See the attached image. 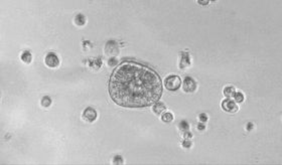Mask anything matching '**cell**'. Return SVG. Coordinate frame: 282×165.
<instances>
[{
	"mask_svg": "<svg viewBox=\"0 0 282 165\" xmlns=\"http://www.w3.org/2000/svg\"><path fill=\"white\" fill-rule=\"evenodd\" d=\"M109 93L115 104L125 108H144L155 104L162 85L155 71L135 62H125L114 70Z\"/></svg>",
	"mask_w": 282,
	"mask_h": 165,
	"instance_id": "cell-1",
	"label": "cell"
},
{
	"mask_svg": "<svg viewBox=\"0 0 282 165\" xmlns=\"http://www.w3.org/2000/svg\"><path fill=\"white\" fill-rule=\"evenodd\" d=\"M164 85L168 91H177L181 86V80L178 76L171 74L165 79Z\"/></svg>",
	"mask_w": 282,
	"mask_h": 165,
	"instance_id": "cell-2",
	"label": "cell"
},
{
	"mask_svg": "<svg viewBox=\"0 0 282 165\" xmlns=\"http://www.w3.org/2000/svg\"><path fill=\"white\" fill-rule=\"evenodd\" d=\"M183 89L185 93H194L197 90V82L192 77H185L183 83Z\"/></svg>",
	"mask_w": 282,
	"mask_h": 165,
	"instance_id": "cell-3",
	"label": "cell"
},
{
	"mask_svg": "<svg viewBox=\"0 0 282 165\" xmlns=\"http://www.w3.org/2000/svg\"><path fill=\"white\" fill-rule=\"evenodd\" d=\"M179 69L185 70L190 65V56L188 51H180L179 53Z\"/></svg>",
	"mask_w": 282,
	"mask_h": 165,
	"instance_id": "cell-4",
	"label": "cell"
},
{
	"mask_svg": "<svg viewBox=\"0 0 282 165\" xmlns=\"http://www.w3.org/2000/svg\"><path fill=\"white\" fill-rule=\"evenodd\" d=\"M105 53L107 55H112L114 58L115 55H117L119 53V48H118L117 42L114 40H110L106 44L105 46Z\"/></svg>",
	"mask_w": 282,
	"mask_h": 165,
	"instance_id": "cell-5",
	"label": "cell"
},
{
	"mask_svg": "<svg viewBox=\"0 0 282 165\" xmlns=\"http://www.w3.org/2000/svg\"><path fill=\"white\" fill-rule=\"evenodd\" d=\"M44 62L49 67H56L59 65H60V60H59L58 55H56V53H49L47 55H45Z\"/></svg>",
	"mask_w": 282,
	"mask_h": 165,
	"instance_id": "cell-6",
	"label": "cell"
},
{
	"mask_svg": "<svg viewBox=\"0 0 282 165\" xmlns=\"http://www.w3.org/2000/svg\"><path fill=\"white\" fill-rule=\"evenodd\" d=\"M222 108L223 110H225L226 112H237L238 111V106L236 105L235 101L231 100V99H226V100L223 101L222 103Z\"/></svg>",
	"mask_w": 282,
	"mask_h": 165,
	"instance_id": "cell-7",
	"label": "cell"
},
{
	"mask_svg": "<svg viewBox=\"0 0 282 165\" xmlns=\"http://www.w3.org/2000/svg\"><path fill=\"white\" fill-rule=\"evenodd\" d=\"M83 118H84V120H86L87 122H89V123H92V122H94L95 120L97 119L96 110H95L94 108H92V107L87 108V109L84 111V113H83Z\"/></svg>",
	"mask_w": 282,
	"mask_h": 165,
	"instance_id": "cell-8",
	"label": "cell"
},
{
	"mask_svg": "<svg viewBox=\"0 0 282 165\" xmlns=\"http://www.w3.org/2000/svg\"><path fill=\"white\" fill-rule=\"evenodd\" d=\"M86 64L88 65V67H90V69L97 71V70H99L100 67H102L103 62H102L101 58H91L86 62Z\"/></svg>",
	"mask_w": 282,
	"mask_h": 165,
	"instance_id": "cell-9",
	"label": "cell"
},
{
	"mask_svg": "<svg viewBox=\"0 0 282 165\" xmlns=\"http://www.w3.org/2000/svg\"><path fill=\"white\" fill-rule=\"evenodd\" d=\"M165 109H166V107H165V105L162 103V102H156V103L153 105V107H152V111H153V113L156 115L162 114V113L165 111Z\"/></svg>",
	"mask_w": 282,
	"mask_h": 165,
	"instance_id": "cell-10",
	"label": "cell"
},
{
	"mask_svg": "<svg viewBox=\"0 0 282 165\" xmlns=\"http://www.w3.org/2000/svg\"><path fill=\"white\" fill-rule=\"evenodd\" d=\"M235 93H236V90L233 86H227V87L224 89V95L227 97V98H232Z\"/></svg>",
	"mask_w": 282,
	"mask_h": 165,
	"instance_id": "cell-11",
	"label": "cell"
},
{
	"mask_svg": "<svg viewBox=\"0 0 282 165\" xmlns=\"http://www.w3.org/2000/svg\"><path fill=\"white\" fill-rule=\"evenodd\" d=\"M75 23L79 26H83L84 24L86 23V16L83 14H77L76 17H75Z\"/></svg>",
	"mask_w": 282,
	"mask_h": 165,
	"instance_id": "cell-12",
	"label": "cell"
},
{
	"mask_svg": "<svg viewBox=\"0 0 282 165\" xmlns=\"http://www.w3.org/2000/svg\"><path fill=\"white\" fill-rule=\"evenodd\" d=\"M21 60L23 62H25V64H29V62H31V60H32V56H31V53H29V51H23V53H21Z\"/></svg>",
	"mask_w": 282,
	"mask_h": 165,
	"instance_id": "cell-13",
	"label": "cell"
},
{
	"mask_svg": "<svg viewBox=\"0 0 282 165\" xmlns=\"http://www.w3.org/2000/svg\"><path fill=\"white\" fill-rule=\"evenodd\" d=\"M161 120H162L163 122H165V123H170V122L173 120V115L169 112L164 113V114H162V116H161Z\"/></svg>",
	"mask_w": 282,
	"mask_h": 165,
	"instance_id": "cell-14",
	"label": "cell"
},
{
	"mask_svg": "<svg viewBox=\"0 0 282 165\" xmlns=\"http://www.w3.org/2000/svg\"><path fill=\"white\" fill-rule=\"evenodd\" d=\"M178 129L180 131H183V132H185V131H188V129H190V124L188 123L185 120H183V121L179 122L178 124Z\"/></svg>",
	"mask_w": 282,
	"mask_h": 165,
	"instance_id": "cell-15",
	"label": "cell"
},
{
	"mask_svg": "<svg viewBox=\"0 0 282 165\" xmlns=\"http://www.w3.org/2000/svg\"><path fill=\"white\" fill-rule=\"evenodd\" d=\"M234 100H235V103H242L244 101V95L242 94L241 92H236L233 96Z\"/></svg>",
	"mask_w": 282,
	"mask_h": 165,
	"instance_id": "cell-16",
	"label": "cell"
},
{
	"mask_svg": "<svg viewBox=\"0 0 282 165\" xmlns=\"http://www.w3.org/2000/svg\"><path fill=\"white\" fill-rule=\"evenodd\" d=\"M40 104H42V107H44V108L49 107V106L51 105V99L49 98V96H45V97H44V98L42 99Z\"/></svg>",
	"mask_w": 282,
	"mask_h": 165,
	"instance_id": "cell-17",
	"label": "cell"
},
{
	"mask_svg": "<svg viewBox=\"0 0 282 165\" xmlns=\"http://www.w3.org/2000/svg\"><path fill=\"white\" fill-rule=\"evenodd\" d=\"M113 164H123V158L120 155H115L112 159Z\"/></svg>",
	"mask_w": 282,
	"mask_h": 165,
	"instance_id": "cell-18",
	"label": "cell"
},
{
	"mask_svg": "<svg viewBox=\"0 0 282 165\" xmlns=\"http://www.w3.org/2000/svg\"><path fill=\"white\" fill-rule=\"evenodd\" d=\"M181 145H183V148H186V149H188V148H190L192 144V141H190V140H186V139H185V140H183V143H181Z\"/></svg>",
	"mask_w": 282,
	"mask_h": 165,
	"instance_id": "cell-19",
	"label": "cell"
},
{
	"mask_svg": "<svg viewBox=\"0 0 282 165\" xmlns=\"http://www.w3.org/2000/svg\"><path fill=\"white\" fill-rule=\"evenodd\" d=\"M199 120L202 123H206V122L208 121V115L204 114V113H202V114L199 115Z\"/></svg>",
	"mask_w": 282,
	"mask_h": 165,
	"instance_id": "cell-20",
	"label": "cell"
},
{
	"mask_svg": "<svg viewBox=\"0 0 282 165\" xmlns=\"http://www.w3.org/2000/svg\"><path fill=\"white\" fill-rule=\"evenodd\" d=\"M117 62H118V60L116 58H109V60H108L109 67H115V65H117Z\"/></svg>",
	"mask_w": 282,
	"mask_h": 165,
	"instance_id": "cell-21",
	"label": "cell"
},
{
	"mask_svg": "<svg viewBox=\"0 0 282 165\" xmlns=\"http://www.w3.org/2000/svg\"><path fill=\"white\" fill-rule=\"evenodd\" d=\"M192 138V134L190 132V131H185V132H183V139L190 140Z\"/></svg>",
	"mask_w": 282,
	"mask_h": 165,
	"instance_id": "cell-22",
	"label": "cell"
},
{
	"mask_svg": "<svg viewBox=\"0 0 282 165\" xmlns=\"http://www.w3.org/2000/svg\"><path fill=\"white\" fill-rule=\"evenodd\" d=\"M197 130L199 131H204V129H206V125H204V123H199L197 124Z\"/></svg>",
	"mask_w": 282,
	"mask_h": 165,
	"instance_id": "cell-23",
	"label": "cell"
},
{
	"mask_svg": "<svg viewBox=\"0 0 282 165\" xmlns=\"http://www.w3.org/2000/svg\"><path fill=\"white\" fill-rule=\"evenodd\" d=\"M90 46H92V44H91L90 41H88V40H86V41H83V47H84V49H88Z\"/></svg>",
	"mask_w": 282,
	"mask_h": 165,
	"instance_id": "cell-24",
	"label": "cell"
},
{
	"mask_svg": "<svg viewBox=\"0 0 282 165\" xmlns=\"http://www.w3.org/2000/svg\"><path fill=\"white\" fill-rule=\"evenodd\" d=\"M253 128H254L253 123H251V122H249V123L247 124V126H246V130H247V131H251Z\"/></svg>",
	"mask_w": 282,
	"mask_h": 165,
	"instance_id": "cell-25",
	"label": "cell"
},
{
	"mask_svg": "<svg viewBox=\"0 0 282 165\" xmlns=\"http://www.w3.org/2000/svg\"><path fill=\"white\" fill-rule=\"evenodd\" d=\"M200 4H202V5H207V4H209V1H197Z\"/></svg>",
	"mask_w": 282,
	"mask_h": 165,
	"instance_id": "cell-26",
	"label": "cell"
}]
</instances>
